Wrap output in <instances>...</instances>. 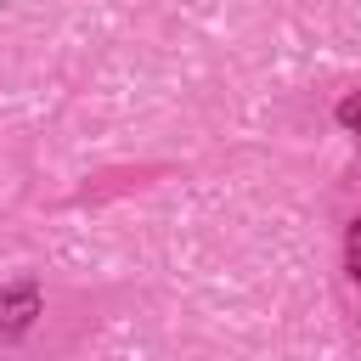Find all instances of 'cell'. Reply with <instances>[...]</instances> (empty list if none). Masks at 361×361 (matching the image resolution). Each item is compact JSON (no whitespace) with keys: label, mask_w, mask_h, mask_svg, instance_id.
Wrapping results in <instances>:
<instances>
[{"label":"cell","mask_w":361,"mask_h":361,"mask_svg":"<svg viewBox=\"0 0 361 361\" xmlns=\"http://www.w3.org/2000/svg\"><path fill=\"white\" fill-rule=\"evenodd\" d=\"M338 118H344V124H350V130H355V135H361V96H350V102H344V107H338Z\"/></svg>","instance_id":"1"},{"label":"cell","mask_w":361,"mask_h":361,"mask_svg":"<svg viewBox=\"0 0 361 361\" xmlns=\"http://www.w3.org/2000/svg\"><path fill=\"white\" fill-rule=\"evenodd\" d=\"M350 271H355V282H361V220H355V231H350Z\"/></svg>","instance_id":"2"}]
</instances>
